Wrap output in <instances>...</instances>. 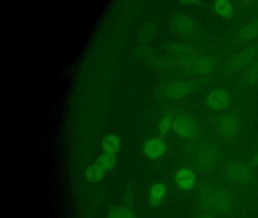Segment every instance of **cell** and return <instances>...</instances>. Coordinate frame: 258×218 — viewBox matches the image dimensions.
Instances as JSON below:
<instances>
[{
	"label": "cell",
	"mask_w": 258,
	"mask_h": 218,
	"mask_svg": "<svg viewBox=\"0 0 258 218\" xmlns=\"http://www.w3.org/2000/svg\"><path fill=\"white\" fill-rule=\"evenodd\" d=\"M256 36H258V21L247 24L240 33V38L242 39H250Z\"/></svg>",
	"instance_id": "obj_19"
},
{
	"label": "cell",
	"mask_w": 258,
	"mask_h": 218,
	"mask_svg": "<svg viewBox=\"0 0 258 218\" xmlns=\"http://www.w3.org/2000/svg\"><path fill=\"white\" fill-rule=\"evenodd\" d=\"M192 89L191 83L176 82L166 86L164 89V95L170 99H181L189 95Z\"/></svg>",
	"instance_id": "obj_7"
},
{
	"label": "cell",
	"mask_w": 258,
	"mask_h": 218,
	"mask_svg": "<svg viewBox=\"0 0 258 218\" xmlns=\"http://www.w3.org/2000/svg\"><path fill=\"white\" fill-rule=\"evenodd\" d=\"M181 62L188 71L196 74H209L215 66L211 58L202 54H186L182 58Z\"/></svg>",
	"instance_id": "obj_1"
},
{
	"label": "cell",
	"mask_w": 258,
	"mask_h": 218,
	"mask_svg": "<svg viewBox=\"0 0 258 218\" xmlns=\"http://www.w3.org/2000/svg\"><path fill=\"white\" fill-rule=\"evenodd\" d=\"M155 33V28L151 23L142 26L138 32V40L142 43H147L153 38Z\"/></svg>",
	"instance_id": "obj_16"
},
{
	"label": "cell",
	"mask_w": 258,
	"mask_h": 218,
	"mask_svg": "<svg viewBox=\"0 0 258 218\" xmlns=\"http://www.w3.org/2000/svg\"><path fill=\"white\" fill-rule=\"evenodd\" d=\"M256 163H257V164H258V154H257V155H256Z\"/></svg>",
	"instance_id": "obj_25"
},
{
	"label": "cell",
	"mask_w": 258,
	"mask_h": 218,
	"mask_svg": "<svg viewBox=\"0 0 258 218\" xmlns=\"http://www.w3.org/2000/svg\"><path fill=\"white\" fill-rule=\"evenodd\" d=\"M166 193V186L163 183L154 184L149 192V201L153 206H158L162 201Z\"/></svg>",
	"instance_id": "obj_12"
},
{
	"label": "cell",
	"mask_w": 258,
	"mask_h": 218,
	"mask_svg": "<svg viewBox=\"0 0 258 218\" xmlns=\"http://www.w3.org/2000/svg\"><path fill=\"white\" fill-rule=\"evenodd\" d=\"M175 29L179 33H185L191 30L192 22L189 18L185 16L177 17L173 21Z\"/></svg>",
	"instance_id": "obj_17"
},
{
	"label": "cell",
	"mask_w": 258,
	"mask_h": 218,
	"mask_svg": "<svg viewBox=\"0 0 258 218\" xmlns=\"http://www.w3.org/2000/svg\"><path fill=\"white\" fill-rule=\"evenodd\" d=\"M134 56L136 57L141 58V59H146V57L151 54V49L149 47L140 46L137 48V49L134 51Z\"/></svg>",
	"instance_id": "obj_23"
},
{
	"label": "cell",
	"mask_w": 258,
	"mask_h": 218,
	"mask_svg": "<svg viewBox=\"0 0 258 218\" xmlns=\"http://www.w3.org/2000/svg\"><path fill=\"white\" fill-rule=\"evenodd\" d=\"M120 139L117 135H108L102 141V148L105 152L110 153V154H115L120 148Z\"/></svg>",
	"instance_id": "obj_13"
},
{
	"label": "cell",
	"mask_w": 258,
	"mask_h": 218,
	"mask_svg": "<svg viewBox=\"0 0 258 218\" xmlns=\"http://www.w3.org/2000/svg\"><path fill=\"white\" fill-rule=\"evenodd\" d=\"M229 101V94L223 89H218L210 94L207 102L211 108L221 109L227 105Z\"/></svg>",
	"instance_id": "obj_11"
},
{
	"label": "cell",
	"mask_w": 258,
	"mask_h": 218,
	"mask_svg": "<svg viewBox=\"0 0 258 218\" xmlns=\"http://www.w3.org/2000/svg\"><path fill=\"white\" fill-rule=\"evenodd\" d=\"M96 163L104 170V171H111L117 164V159H116L114 154H110V153L104 152L98 157Z\"/></svg>",
	"instance_id": "obj_15"
},
{
	"label": "cell",
	"mask_w": 258,
	"mask_h": 218,
	"mask_svg": "<svg viewBox=\"0 0 258 218\" xmlns=\"http://www.w3.org/2000/svg\"><path fill=\"white\" fill-rule=\"evenodd\" d=\"M172 125V119L170 116H166L161 120L159 124V130L161 134L164 135L169 131Z\"/></svg>",
	"instance_id": "obj_22"
},
{
	"label": "cell",
	"mask_w": 258,
	"mask_h": 218,
	"mask_svg": "<svg viewBox=\"0 0 258 218\" xmlns=\"http://www.w3.org/2000/svg\"><path fill=\"white\" fill-rule=\"evenodd\" d=\"M226 177L233 183H246L252 177L251 171L246 165L234 162L228 165L226 171Z\"/></svg>",
	"instance_id": "obj_6"
},
{
	"label": "cell",
	"mask_w": 258,
	"mask_h": 218,
	"mask_svg": "<svg viewBox=\"0 0 258 218\" xmlns=\"http://www.w3.org/2000/svg\"><path fill=\"white\" fill-rule=\"evenodd\" d=\"M131 216V213L128 210L118 207H113L108 212V218H130Z\"/></svg>",
	"instance_id": "obj_21"
},
{
	"label": "cell",
	"mask_w": 258,
	"mask_h": 218,
	"mask_svg": "<svg viewBox=\"0 0 258 218\" xmlns=\"http://www.w3.org/2000/svg\"><path fill=\"white\" fill-rule=\"evenodd\" d=\"M196 174L188 168L179 170L175 176L176 186L182 190H189L194 187L196 183Z\"/></svg>",
	"instance_id": "obj_8"
},
{
	"label": "cell",
	"mask_w": 258,
	"mask_h": 218,
	"mask_svg": "<svg viewBox=\"0 0 258 218\" xmlns=\"http://www.w3.org/2000/svg\"><path fill=\"white\" fill-rule=\"evenodd\" d=\"M105 171L97 163L90 165L85 172V177L90 183H96L103 178Z\"/></svg>",
	"instance_id": "obj_14"
},
{
	"label": "cell",
	"mask_w": 258,
	"mask_h": 218,
	"mask_svg": "<svg viewBox=\"0 0 258 218\" xmlns=\"http://www.w3.org/2000/svg\"><path fill=\"white\" fill-rule=\"evenodd\" d=\"M202 198L206 207H214L219 210H226L230 207L232 198L227 191L219 189L217 191H206Z\"/></svg>",
	"instance_id": "obj_3"
},
{
	"label": "cell",
	"mask_w": 258,
	"mask_h": 218,
	"mask_svg": "<svg viewBox=\"0 0 258 218\" xmlns=\"http://www.w3.org/2000/svg\"><path fill=\"white\" fill-rule=\"evenodd\" d=\"M193 218H215L211 212L208 210H199Z\"/></svg>",
	"instance_id": "obj_24"
},
{
	"label": "cell",
	"mask_w": 258,
	"mask_h": 218,
	"mask_svg": "<svg viewBox=\"0 0 258 218\" xmlns=\"http://www.w3.org/2000/svg\"><path fill=\"white\" fill-rule=\"evenodd\" d=\"M220 157V151L215 145L212 144L202 145L196 155V168L202 171L211 169L217 165Z\"/></svg>",
	"instance_id": "obj_2"
},
{
	"label": "cell",
	"mask_w": 258,
	"mask_h": 218,
	"mask_svg": "<svg viewBox=\"0 0 258 218\" xmlns=\"http://www.w3.org/2000/svg\"><path fill=\"white\" fill-rule=\"evenodd\" d=\"M143 151L149 158L156 159L165 152L166 145L159 138H153L145 143Z\"/></svg>",
	"instance_id": "obj_9"
},
{
	"label": "cell",
	"mask_w": 258,
	"mask_h": 218,
	"mask_svg": "<svg viewBox=\"0 0 258 218\" xmlns=\"http://www.w3.org/2000/svg\"><path fill=\"white\" fill-rule=\"evenodd\" d=\"M214 8H215L216 12L224 18H229L232 15V5L229 2L226 1V0L216 1L214 3Z\"/></svg>",
	"instance_id": "obj_18"
},
{
	"label": "cell",
	"mask_w": 258,
	"mask_h": 218,
	"mask_svg": "<svg viewBox=\"0 0 258 218\" xmlns=\"http://www.w3.org/2000/svg\"><path fill=\"white\" fill-rule=\"evenodd\" d=\"M244 80L248 83H253L258 80V61L252 64L244 74Z\"/></svg>",
	"instance_id": "obj_20"
},
{
	"label": "cell",
	"mask_w": 258,
	"mask_h": 218,
	"mask_svg": "<svg viewBox=\"0 0 258 218\" xmlns=\"http://www.w3.org/2000/svg\"><path fill=\"white\" fill-rule=\"evenodd\" d=\"M240 127V121L236 115L226 114L219 118L217 122V130L222 136L226 137L235 136Z\"/></svg>",
	"instance_id": "obj_5"
},
{
	"label": "cell",
	"mask_w": 258,
	"mask_h": 218,
	"mask_svg": "<svg viewBox=\"0 0 258 218\" xmlns=\"http://www.w3.org/2000/svg\"><path fill=\"white\" fill-rule=\"evenodd\" d=\"M256 52L253 48H247L238 53L229 62V68L232 70H238L244 68L256 57Z\"/></svg>",
	"instance_id": "obj_10"
},
{
	"label": "cell",
	"mask_w": 258,
	"mask_h": 218,
	"mask_svg": "<svg viewBox=\"0 0 258 218\" xmlns=\"http://www.w3.org/2000/svg\"><path fill=\"white\" fill-rule=\"evenodd\" d=\"M173 127L174 131L182 137L191 138L199 134V126L197 121L188 115H182L176 118Z\"/></svg>",
	"instance_id": "obj_4"
},
{
	"label": "cell",
	"mask_w": 258,
	"mask_h": 218,
	"mask_svg": "<svg viewBox=\"0 0 258 218\" xmlns=\"http://www.w3.org/2000/svg\"><path fill=\"white\" fill-rule=\"evenodd\" d=\"M130 218H136V217H134V216H133L132 215H131V216Z\"/></svg>",
	"instance_id": "obj_26"
}]
</instances>
